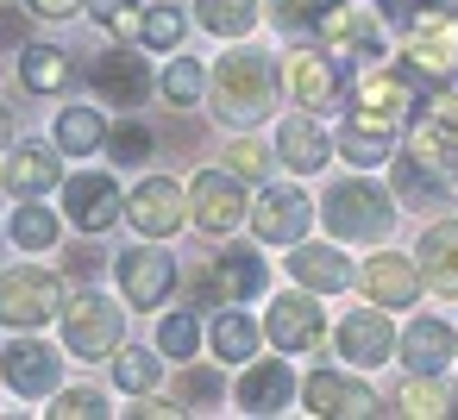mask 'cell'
<instances>
[{"mask_svg":"<svg viewBox=\"0 0 458 420\" xmlns=\"http://www.w3.org/2000/svg\"><path fill=\"white\" fill-rule=\"evenodd\" d=\"M208 107H214V120L233 126V132L264 126V120L276 113V63H270L264 51H251V45L226 51V57L214 63V76H208Z\"/></svg>","mask_w":458,"mask_h":420,"instance_id":"obj_1","label":"cell"},{"mask_svg":"<svg viewBox=\"0 0 458 420\" xmlns=\"http://www.w3.org/2000/svg\"><path fill=\"white\" fill-rule=\"evenodd\" d=\"M395 207H402V201H395L389 189L364 182V176L333 182V189L320 195V220H327V232L345 239V245H383L389 226H395Z\"/></svg>","mask_w":458,"mask_h":420,"instance_id":"obj_2","label":"cell"},{"mask_svg":"<svg viewBox=\"0 0 458 420\" xmlns=\"http://www.w3.org/2000/svg\"><path fill=\"white\" fill-rule=\"evenodd\" d=\"M402 63L433 88V82H452L458 76V7L433 0L420 7L408 26H402Z\"/></svg>","mask_w":458,"mask_h":420,"instance_id":"obj_3","label":"cell"},{"mask_svg":"<svg viewBox=\"0 0 458 420\" xmlns=\"http://www.w3.org/2000/svg\"><path fill=\"white\" fill-rule=\"evenodd\" d=\"M126 345V307L120 301H107V295H95V289H82L76 301H64V351L70 357H82V364H114V351Z\"/></svg>","mask_w":458,"mask_h":420,"instance_id":"obj_4","label":"cell"},{"mask_svg":"<svg viewBox=\"0 0 458 420\" xmlns=\"http://www.w3.org/2000/svg\"><path fill=\"white\" fill-rule=\"evenodd\" d=\"M45 320H64V276L57 270H38V264L0 270V326L38 332Z\"/></svg>","mask_w":458,"mask_h":420,"instance_id":"obj_5","label":"cell"},{"mask_svg":"<svg viewBox=\"0 0 458 420\" xmlns=\"http://www.w3.org/2000/svg\"><path fill=\"white\" fill-rule=\"evenodd\" d=\"M420 88H427V82H420L402 57H395L389 70H364L358 88H352L358 107H352L345 120H358V126H395V120H408V113L420 107Z\"/></svg>","mask_w":458,"mask_h":420,"instance_id":"obj_6","label":"cell"},{"mask_svg":"<svg viewBox=\"0 0 458 420\" xmlns=\"http://www.w3.org/2000/svg\"><path fill=\"white\" fill-rule=\"evenodd\" d=\"M383 7L377 0H333L327 7V20L314 26L320 32V45L333 51V57H345V63H377L383 57Z\"/></svg>","mask_w":458,"mask_h":420,"instance_id":"obj_7","label":"cell"},{"mask_svg":"<svg viewBox=\"0 0 458 420\" xmlns=\"http://www.w3.org/2000/svg\"><path fill=\"white\" fill-rule=\"evenodd\" d=\"M189 220H195L208 239H233V232L251 220L245 176H233V170H201V176L189 182Z\"/></svg>","mask_w":458,"mask_h":420,"instance_id":"obj_8","label":"cell"},{"mask_svg":"<svg viewBox=\"0 0 458 420\" xmlns=\"http://www.w3.org/2000/svg\"><path fill=\"white\" fill-rule=\"evenodd\" d=\"M114 282H120V301H126L132 314H151V307L170 301V289L182 282V270H176L170 251H157V245H132V251L114 257Z\"/></svg>","mask_w":458,"mask_h":420,"instance_id":"obj_9","label":"cell"},{"mask_svg":"<svg viewBox=\"0 0 458 420\" xmlns=\"http://www.w3.org/2000/svg\"><path fill=\"white\" fill-rule=\"evenodd\" d=\"M408 157H420L458 195V101H439V107H414L408 113Z\"/></svg>","mask_w":458,"mask_h":420,"instance_id":"obj_10","label":"cell"},{"mask_svg":"<svg viewBox=\"0 0 458 420\" xmlns=\"http://www.w3.org/2000/svg\"><path fill=\"white\" fill-rule=\"evenodd\" d=\"M0 376L20 401H38V395H57V376H64V351L45 345L38 332H13L0 345Z\"/></svg>","mask_w":458,"mask_h":420,"instance_id":"obj_11","label":"cell"},{"mask_svg":"<svg viewBox=\"0 0 458 420\" xmlns=\"http://www.w3.org/2000/svg\"><path fill=\"white\" fill-rule=\"evenodd\" d=\"M264 339L276 345V351H314L320 339H327V314H320V295L314 289H283V295H270V314H264Z\"/></svg>","mask_w":458,"mask_h":420,"instance_id":"obj_12","label":"cell"},{"mask_svg":"<svg viewBox=\"0 0 458 420\" xmlns=\"http://www.w3.org/2000/svg\"><path fill=\"white\" fill-rule=\"evenodd\" d=\"M339 63H333V51L320 45H295V51H283V95L295 101V107H308V113H327L333 101H339Z\"/></svg>","mask_w":458,"mask_h":420,"instance_id":"obj_13","label":"cell"},{"mask_svg":"<svg viewBox=\"0 0 458 420\" xmlns=\"http://www.w3.org/2000/svg\"><path fill=\"white\" fill-rule=\"evenodd\" d=\"M64 157H70L64 145H38V139L7 145V157H0V189L13 201H38V195L64 189Z\"/></svg>","mask_w":458,"mask_h":420,"instance_id":"obj_14","label":"cell"},{"mask_svg":"<svg viewBox=\"0 0 458 420\" xmlns=\"http://www.w3.org/2000/svg\"><path fill=\"white\" fill-rule=\"evenodd\" d=\"M126 220H132V232H145V239H176L182 220H189V195H182V182H170V176H145V182H132V195H126Z\"/></svg>","mask_w":458,"mask_h":420,"instance_id":"obj_15","label":"cell"},{"mask_svg":"<svg viewBox=\"0 0 458 420\" xmlns=\"http://www.w3.org/2000/svg\"><path fill=\"white\" fill-rule=\"evenodd\" d=\"M314 214H320V207H314L301 189L270 182V189L251 201V239H258V245H301V232H308Z\"/></svg>","mask_w":458,"mask_h":420,"instance_id":"obj_16","label":"cell"},{"mask_svg":"<svg viewBox=\"0 0 458 420\" xmlns=\"http://www.w3.org/2000/svg\"><path fill=\"white\" fill-rule=\"evenodd\" d=\"M64 214L76 220V232H107V226H120L126 220V195H120V182L114 176H101V170H82V176H70L64 182Z\"/></svg>","mask_w":458,"mask_h":420,"instance_id":"obj_17","label":"cell"},{"mask_svg":"<svg viewBox=\"0 0 458 420\" xmlns=\"http://www.w3.org/2000/svg\"><path fill=\"white\" fill-rule=\"evenodd\" d=\"M333 345H339V357L352 364V370H377V364H389V351L402 345L395 339V326H389V307H352L345 320H339V332H333Z\"/></svg>","mask_w":458,"mask_h":420,"instance_id":"obj_18","label":"cell"},{"mask_svg":"<svg viewBox=\"0 0 458 420\" xmlns=\"http://www.w3.org/2000/svg\"><path fill=\"white\" fill-rule=\"evenodd\" d=\"M301 401L320 420H370V414H383V395L370 382H358V376H339V370H314L301 382Z\"/></svg>","mask_w":458,"mask_h":420,"instance_id":"obj_19","label":"cell"},{"mask_svg":"<svg viewBox=\"0 0 458 420\" xmlns=\"http://www.w3.org/2000/svg\"><path fill=\"white\" fill-rule=\"evenodd\" d=\"M270 145H276V157H283V170H295V176H320L327 164H333V151H339V139L301 107V113H289L276 132H270Z\"/></svg>","mask_w":458,"mask_h":420,"instance_id":"obj_20","label":"cell"},{"mask_svg":"<svg viewBox=\"0 0 458 420\" xmlns=\"http://www.w3.org/2000/svg\"><path fill=\"white\" fill-rule=\"evenodd\" d=\"M358 289H364V301H377V307H414L420 289H427V276H420V257L377 251V257L358 270Z\"/></svg>","mask_w":458,"mask_h":420,"instance_id":"obj_21","label":"cell"},{"mask_svg":"<svg viewBox=\"0 0 458 420\" xmlns=\"http://www.w3.org/2000/svg\"><path fill=\"white\" fill-rule=\"evenodd\" d=\"M89 88L107 101V107H139L151 95V63L132 57V51H101L89 63Z\"/></svg>","mask_w":458,"mask_h":420,"instance_id":"obj_22","label":"cell"},{"mask_svg":"<svg viewBox=\"0 0 458 420\" xmlns=\"http://www.w3.org/2000/svg\"><path fill=\"white\" fill-rule=\"evenodd\" d=\"M289 395H295V370H289V357H251L245 376L233 382L239 414H283Z\"/></svg>","mask_w":458,"mask_h":420,"instance_id":"obj_23","label":"cell"},{"mask_svg":"<svg viewBox=\"0 0 458 420\" xmlns=\"http://www.w3.org/2000/svg\"><path fill=\"white\" fill-rule=\"evenodd\" d=\"M414 257H420L427 289H433V295H445V301H458V220H427V232H420Z\"/></svg>","mask_w":458,"mask_h":420,"instance_id":"obj_24","label":"cell"},{"mask_svg":"<svg viewBox=\"0 0 458 420\" xmlns=\"http://www.w3.org/2000/svg\"><path fill=\"white\" fill-rule=\"evenodd\" d=\"M402 364L408 370H420V376H439L452 357H458V332L445 326V320H433V314H420V320H408V332H402Z\"/></svg>","mask_w":458,"mask_h":420,"instance_id":"obj_25","label":"cell"},{"mask_svg":"<svg viewBox=\"0 0 458 420\" xmlns=\"http://www.w3.org/2000/svg\"><path fill=\"white\" fill-rule=\"evenodd\" d=\"M76 82V57L57 45H26L20 51V88L26 95H64Z\"/></svg>","mask_w":458,"mask_h":420,"instance_id":"obj_26","label":"cell"},{"mask_svg":"<svg viewBox=\"0 0 458 420\" xmlns=\"http://www.w3.org/2000/svg\"><path fill=\"white\" fill-rule=\"evenodd\" d=\"M289 276H295L301 289H314V295H339V289L352 282V264H345L333 245H295V251H289Z\"/></svg>","mask_w":458,"mask_h":420,"instance_id":"obj_27","label":"cell"},{"mask_svg":"<svg viewBox=\"0 0 458 420\" xmlns=\"http://www.w3.org/2000/svg\"><path fill=\"white\" fill-rule=\"evenodd\" d=\"M258 0H195V26L208 32V38H251L258 32Z\"/></svg>","mask_w":458,"mask_h":420,"instance_id":"obj_28","label":"cell"},{"mask_svg":"<svg viewBox=\"0 0 458 420\" xmlns=\"http://www.w3.org/2000/svg\"><path fill=\"white\" fill-rule=\"evenodd\" d=\"M214 270H220V282H226L233 307H239V301H258V295L270 289V270H264V257H258L251 245H233V251H220V257H214Z\"/></svg>","mask_w":458,"mask_h":420,"instance_id":"obj_29","label":"cell"},{"mask_svg":"<svg viewBox=\"0 0 458 420\" xmlns=\"http://www.w3.org/2000/svg\"><path fill=\"white\" fill-rule=\"evenodd\" d=\"M57 145H64L70 157H95V151L107 145L101 107H64V113H57Z\"/></svg>","mask_w":458,"mask_h":420,"instance_id":"obj_30","label":"cell"},{"mask_svg":"<svg viewBox=\"0 0 458 420\" xmlns=\"http://www.w3.org/2000/svg\"><path fill=\"white\" fill-rule=\"evenodd\" d=\"M333 139H339V157H345V164H358V170L395 164V157H389V126H358V120H345Z\"/></svg>","mask_w":458,"mask_h":420,"instance_id":"obj_31","label":"cell"},{"mask_svg":"<svg viewBox=\"0 0 458 420\" xmlns=\"http://www.w3.org/2000/svg\"><path fill=\"white\" fill-rule=\"evenodd\" d=\"M395 201H408V207H439V201H452V189H445L420 157H395Z\"/></svg>","mask_w":458,"mask_h":420,"instance_id":"obj_32","label":"cell"},{"mask_svg":"<svg viewBox=\"0 0 458 420\" xmlns=\"http://www.w3.org/2000/svg\"><path fill=\"white\" fill-rule=\"evenodd\" d=\"M208 339H214V351H220V357H258V345H264V326H258V320H245L239 307H220Z\"/></svg>","mask_w":458,"mask_h":420,"instance_id":"obj_33","label":"cell"},{"mask_svg":"<svg viewBox=\"0 0 458 420\" xmlns=\"http://www.w3.org/2000/svg\"><path fill=\"white\" fill-rule=\"evenodd\" d=\"M114 382H120L126 395H151V389L164 382L157 351H145V345H120V351H114Z\"/></svg>","mask_w":458,"mask_h":420,"instance_id":"obj_34","label":"cell"},{"mask_svg":"<svg viewBox=\"0 0 458 420\" xmlns=\"http://www.w3.org/2000/svg\"><path fill=\"white\" fill-rule=\"evenodd\" d=\"M176 401L195 407V414L226 407V376H220L214 364H182V376H176Z\"/></svg>","mask_w":458,"mask_h":420,"instance_id":"obj_35","label":"cell"},{"mask_svg":"<svg viewBox=\"0 0 458 420\" xmlns=\"http://www.w3.org/2000/svg\"><path fill=\"white\" fill-rule=\"evenodd\" d=\"M157 88H164L170 107H195V101L208 95V70H201L195 57H170V70L157 76Z\"/></svg>","mask_w":458,"mask_h":420,"instance_id":"obj_36","label":"cell"},{"mask_svg":"<svg viewBox=\"0 0 458 420\" xmlns=\"http://www.w3.org/2000/svg\"><path fill=\"white\" fill-rule=\"evenodd\" d=\"M7 232H13V245H20V251H51V245H57V214H51V207H38V201H26V207L13 214V226H7Z\"/></svg>","mask_w":458,"mask_h":420,"instance_id":"obj_37","label":"cell"},{"mask_svg":"<svg viewBox=\"0 0 458 420\" xmlns=\"http://www.w3.org/2000/svg\"><path fill=\"white\" fill-rule=\"evenodd\" d=\"M270 164H276V145H264V139H251V132H239V139H233V151H226V170H233V176H245V182H264V176H270Z\"/></svg>","mask_w":458,"mask_h":420,"instance_id":"obj_38","label":"cell"},{"mask_svg":"<svg viewBox=\"0 0 458 420\" xmlns=\"http://www.w3.org/2000/svg\"><path fill=\"white\" fill-rule=\"evenodd\" d=\"M195 345H201V326H195V314H189V307L157 320V351H164V357L189 364V357H195Z\"/></svg>","mask_w":458,"mask_h":420,"instance_id":"obj_39","label":"cell"},{"mask_svg":"<svg viewBox=\"0 0 458 420\" xmlns=\"http://www.w3.org/2000/svg\"><path fill=\"white\" fill-rule=\"evenodd\" d=\"M395 407H402V414H452V395L439 389V376H420V370H414V376L402 382Z\"/></svg>","mask_w":458,"mask_h":420,"instance_id":"obj_40","label":"cell"},{"mask_svg":"<svg viewBox=\"0 0 458 420\" xmlns=\"http://www.w3.org/2000/svg\"><path fill=\"white\" fill-rule=\"evenodd\" d=\"M139 45L145 51H176L182 45V7H151L139 20Z\"/></svg>","mask_w":458,"mask_h":420,"instance_id":"obj_41","label":"cell"},{"mask_svg":"<svg viewBox=\"0 0 458 420\" xmlns=\"http://www.w3.org/2000/svg\"><path fill=\"white\" fill-rule=\"evenodd\" d=\"M89 20L101 32H114V38H132L145 13H139V0H89Z\"/></svg>","mask_w":458,"mask_h":420,"instance_id":"obj_42","label":"cell"},{"mask_svg":"<svg viewBox=\"0 0 458 420\" xmlns=\"http://www.w3.org/2000/svg\"><path fill=\"white\" fill-rule=\"evenodd\" d=\"M182 295H189L195 307H233V295H226V282H220L214 257H208V264H195V270L182 276Z\"/></svg>","mask_w":458,"mask_h":420,"instance_id":"obj_43","label":"cell"},{"mask_svg":"<svg viewBox=\"0 0 458 420\" xmlns=\"http://www.w3.org/2000/svg\"><path fill=\"white\" fill-rule=\"evenodd\" d=\"M327 7H333V0H270V20L283 32H314L327 20Z\"/></svg>","mask_w":458,"mask_h":420,"instance_id":"obj_44","label":"cell"},{"mask_svg":"<svg viewBox=\"0 0 458 420\" xmlns=\"http://www.w3.org/2000/svg\"><path fill=\"white\" fill-rule=\"evenodd\" d=\"M151 145H157V139H151V126H132V120L107 132V151H114V164H145V157H151Z\"/></svg>","mask_w":458,"mask_h":420,"instance_id":"obj_45","label":"cell"},{"mask_svg":"<svg viewBox=\"0 0 458 420\" xmlns=\"http://www.w3.org/2000/svg\"><path fill=\"white\" fill-rule=\"evenodd\" d=\"M51 414H57V420H101V414H107V395L82 382V389H64Z\"/></svg>","mask_w":458,"mask_h":420,"instance_id":"obj_46","label":"cell"},{"mask_svg":"<svg viewBox=\"0 0 458 420\" xmlns=\"http://www.w3.org/2000/svg\"><path fill=\"white\" fill-rule=\"evenodd\" d=\"M126 414H132V420H164V414H189V407H182L176 395H157V389H151V395H132Z\"/></svg>","mask_w":458,"mask_h":420,"instance_id":"obj_47","label":"cell"},{"mask_svg":"<svg viewBox=\"0 0 458 420\" xmlns=\"http://www.w3.org/2000/svg\"><path fill=\"white\" fill-rule=\"evenodd\" d=\"M20 38H26V0H20V7H0V51L20 57V51H26Z\"/></svg>","mask_w":458,"mask_h":420,"instance_id":"obj_48","label":"cell"},{"mask_svg":"<svg viewBox=\"0 0 458 420\" xmlns=\"http://www.w3.org/2000/svg\"><path fill=\"white\" fill-rule=\"evenodd\" d=\"M26 13H38V20H76V13H89V0H26Z\"/></svg>","mask_w":458,"mask_h":420,"instance_id":"obj_49","label":"cell"},{"mask_svg":"<svg viewBox=\"0 0 458 420\" xmlns=\"http://www.w3.org/2000/svg\"><path fill=\"white\" fill-rule=\"evenodd\" d=\"M377 7H383V20H389V26H408L420 7H433V0H377Z\"/></svg>","mask_w":458,"mask_h":420,"instance_id":"obj_50","label":"cell"},{"mask_svg":"<svg viewBox=\"0 0 458 420\" xmlns=\"http://www.w3.org/2000/svg\"><path fill=\"white\" fill-rule=\"evenodd\" d=\"M95 270H101V251H89V245H76V251H70V276H76V282H89Z\"/></svg>","mask_w":458,"mask_h":420,"instance_id":"obj_51","label":"cell"},{"mask_svg":"<svg viewBox=\"0 0 458 420\" xmlns=\"http://www.w3.org/2000/svg\"><path fill=\"white\" fill-rule=\"evenodd\" d=\"M13 145V113H7V101H0V151Z\"/></svg>","mask_w":458,"mask_h":420,"instance_id":"obj_52","label":"cell"}]
</instances>
